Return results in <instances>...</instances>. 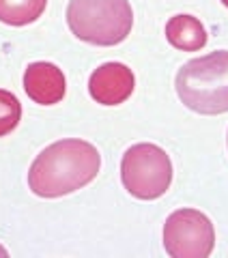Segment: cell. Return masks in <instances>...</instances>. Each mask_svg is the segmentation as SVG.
Masks as SVG:
<instances>
[{"instance_id":"cell-1","label":"cell","mask_w":228,"mask_h":258,"mask_svg":"<svg viewBox=\"0 0 228 258\" xmlns=\"http://www.w3.org/2000/svg\"><path fill=\"white\" fill-rule=\"evenodd\" d=\"M101 168V155L91 142L59 140L32 161L28 185L41 198H59L91 183Z\"/></svg>"},{"instance_id":"cell-2","label":"cell","mask_w":228,"mask_h":258,"mask_svg":"<svg viewBox=\"0 0 228 258\" xmlns=\"http://www.w3.org/2000/svg\"><path fill=\"white\" fill-rule=\"evenodd\" d=\"M175 86L179 99L198 114L228 112V52H211L185 62Z\"/></svg>"},{"instance_id":"cell-3","label":"cell","mask_w":228,"mask_h":258,"mask_svg":"<svg viewBox=\"0 0 228 258\" xmlns=\"http://www.w3.org/2000/svg\"><path fill=\"white\" fill-rule=\"evenodd\" d=\"M67 24L78 39L93 45H117L134 26V11L127 0H71Z\"/></svg>"},{"instance_id":"cell-4","label":"cell","mask_w":228,"mask_h":258,"mask_svg":"<svg viewBox=\"0 0 228 258\" xmlns=\"http://www.w3.org/2000/svg\"><path fill=\"white\" fill-rule=\"evenodd\" d=\"M123 185L132 196L140 200H155L164 196L173 181V164L164 149L157 144H134L121 161Z\"/></svg>"},{"instance_id":"cell-5","label":"cell","mask_w":228,"mask_h":258,"mask_svg":"<svg viewBox=\"0 0 228 258\" xmlns=\"http://www.w3.org/2000/svg\"><path fill=\"white\" fill-rule=\"evenodd\" d=\"M213 224L196 209H179L166 220L164 247L173 258H207L213 252Z\"/></svg>"},{"instance_id":"cell-6","label":"cell","mask_w":228,"mask_h":258,"mask_svg":"<svg viewBox=\"0 0 228 258\" xmlns=\"http://www.w3.org/2000/svg\"><path fill=\"white\" fill-rule=\"evenodd\" d=\"M134 74L123 62H105L88 80L91 97L101 106H119L134 93Z\"/></svg>"},{"instance_id":"cell-7","label":"cell","mask_w":228,"mask_h":258,"mask_svg":"<svg viewBox=\"0 0 228 258\" xmlns=\"http://www.w3.org/2000/svg\"><path fill=\"white\" fill-rule=\"evenodd\" d=\"M24 88L32 101L41 103V106H54L65 97L67 84H65L63 71L56 64L32 62L24 74Z\"/></svg>"},{"instance_id":"cell-8","label":"cell","mask_w":228,"mask_h":258,"mask_svg":"<svg viewBox=\"0 0 228 258\" xmlns=\"http://www.w3.org/2000/svg\"><path fill=\"white\" fill-rule=\"evenodd\" d=\"M166 39L183 52H196L207 43V30L192 15H175L166 24Z\"/></svg>"},{"instance_id":"cell-9","label":"cell","mask_w":228,"mask_h":258,"mask_svg":"<svg viewBox=\"0 0 228 258\" xmlns=\"http://www.w3.org/2000/svg\"><path fill=\"white\" fill-rule=\"evenodd\" d=\"M47 0H0V22L11 26H26V24L41 18Z\"/></svg>"},{"instance_id":"cell-10","label":"cell","mask_w":228,"mask_h":258,"mask_svg":"<svg viewBox=\"0 0 228 258\" xmlns=\"http://www.w3.org/2000/svg\"><path fill=\"white\" fill-rule=\"evenodd\" d=\"M22 118V106L18 97L0 88V136L11 134Z\"/></svg>"},{"instance_id":"cell-11","label":"cell","mask_w":228,"mask_h":258,"mask_svg":"<svg viewBox=\"0 0 228 258\" xmlns=\"http://www.w3.org/2000/svg\"><path fill=\"white\" fill-rule=\"evenodd\" d=\"M0 256H7V249H5L3 245H0Z\"/></svg>"},{"instance_id":"cell-12","label":"cell","mask_w":228,"mask_h":258,"mask_svg":"<svg viewBox=\"0 0 228 258\" xmlns=\"http://www.w3.org/2000/svg\"><path fill=\"white\" fill-rule=\"evenodd\" d=\"M222 3H224V5H226V7H228V0H222Z\"/></svg>"}]
</instances>
